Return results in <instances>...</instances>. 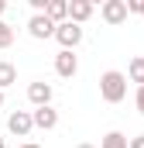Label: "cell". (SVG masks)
Returning <instances> with one entry per match:
<instances>
[{
	"mask_svg": "<svg viewBox=\"0 0 144 148\" xmlns=\"http://www.w3.org/2000/svg\"><path fill=\"white\" fill-rule=\"evenodd\" d=\"M100 97L107 103H120L127 97V76L117 73V69H107V73L100 76Z\"/></svg>",
	"mask_w": 144,
	"mask_h": 148,
	"instance_id": "1",
	"label": "cell"
},
{
	"mask_svg": "<svg viewBox=\"0 0 144 148\" xmlns=\"http://www.w3.org/2000/svg\"><path fill=\"white\" fill-rule=\"evenodd\" d=\"M55 31H58V24H55L48 14H31V17H28V35L38 38V41H45V38H55Z\"/></svg>",
	"mask_w": 144,
	"mask_h": 148,
	"instance_id": "2",
	"label": "cell"
},
{
	"mask_svg": "<svg viewBox=\"0 0 144 148\" xmlns=\"http://www.w3.org/2000/svg\"><path fill=\"white\" fill-rule=\"evenodd\" d=\"M7 131L17 134V138H28V134L35 131V114L31 110H14L7 117Z\"/></svg>",
	"mask_w": 144,
	"mask_h": 148,
	"instance_id": "3",
	"label": "cell"
},
{
	"mask_svg": "<svg viewBox=\"0 0 144 148\" xmlns=\"http://www.w3.org/2000/svg\"><path fill=\"white\" fill-rule=\"evenodd\" d=\"M55 41L62 45V52H75V45L82 41V28H79V24H72V21H65V24H58Z\"/></svg>",
	"mask_w": 144,
	"mask_h": 148,
	"instance_id": "4",
	"label": "cell"
},
{
	"mask_svg": "<svg viewBox=\"0 0 144 148\" xmlns=\"http://www.w3.org/2000/svg\"><path fill=\"white\" fill-rule=\"evenodd\" d=\"M127 14H130V10H127V0H107V3L100 7V17L107 21L110 28L124 24V21H127Z\"/></svg>",
	"mask_w": 144,
	"mask_h": 148,
	"instance_id": "5",
	"label": "cell"
},
{
	"mask_svg": "<svg viewBox=\"0 0 144 148\" xmlns=\"http://www.w3.org/2000/svg\"><path fill=\"white\" fill-rule=\"evenodd\" d=\"M28 100L38 107H52V83H45V79H38V83H31L28 86Z\"/></svg>",
	"mask_w": 144,
	"mask_h": 148,
	"instance_id": "6",
	"label": "cell"
},
{
	"mask_svg": "<svg viewBox=\"0 0 144 148\" xmlns=\"http://www.w3.org/2000/svg\"><path fill=\"white\" fill-rule=\"evenodd\" d=\"M55 73L62 76V79H72V76L79 73V59H75V52H58V55H55Z\"/></svg>",
	"mask_w": 144,
	"mask_h": 148,
	"instance_id": "7",
	"label": "cell"
},
{
	"mask_svg": "<svg viewBox=\"0 0 144 148\" xmlns=\"http://www.w3.org/2000/svg\"><path fill=\"white\" fill-rule=\"evenodd\" d=\"M93 10H96V7H93L89 0H72V3H69V21L82 28V24H86V21L93 17Z\"/></svg>",
	"mask_w": 144,
	"mask_h": 148,
	"instance_id": "8",
	"label": "cell"
},
{
	"mask_svg": "<svg viewBox=\"0 0 144 148\" xmlns=\"http://www.w3.org/2000/svg\"><path fill=\"white\" fill-rule=\"evenodd\" d=\"M35 114V127H41V131H52L55 124H58V110L55 107H38V110H31Z\"/></svg>",
	"mask_w": 144,
	"mask_h": 148,
	"instance_id": "9",
	"label": "cell"
},
{
	"mask_svg": "<svg viewBox=\"0 0 144 148\" xmlns=\"http://www.w3.org/2000/svg\"><path fill=\"white\" fill-rule=\"evenodd\" d=\"M45 14H48L55 24H65V21H69V0H52Z\"/></svg>",
	"mask_w": 144,
	"mask_h": 148,
	"instance_id": "10",
	"label": "cell"
},
{
	"mask_svg": "<svg viewBox=\"0 0 144 148\" xmlns=\"http://www.w3.org/2000/svg\"><path fill=\"white\" fill-rule=\"evenodd\" d=\"M127 83L144 86V55H134V59H130V66H127Z\"/></svg>",
	"mask_w": 144,
	"mask_h": 148,
	"instance_id": "11",
	"label": "cell"
},
{
	"mask_svg": "<svg viewBox=\"0 0 144 148\" xmlns=\"http://www.w3.org/2000/svg\"><path fill=\"white\" fill-rule=\"evenodd\" d=\"M14 83H17V66L7 62V59H0V90H7Z\"/></svg>",
	"mask_w": 144,
	"mask_h": 148,
	"instance_id": "12",
	"label": "cell"
},
{
	"mask_svg": "<svg viewBox=\"0 0 144 148\" xmlns=\"http://www.w3.org/2000/svg\"><path fill=\"white\" fill-rule=\"evenodd\" d=\"M100 148H130V138H124L120 131H110V134H103Z\"/></svg>",
	"mask_w": 144,
	"mask_h": 148,
	"instance_id": "13",
	"label": "cell"
},
{
	"mask_svg": "<svg viewBox=\"0 0 144 148\" xmlns=\"http://www.w3.org/2000/svg\"><path fill=\"white\" fill-rule=\"evenodd\" d=\"M10 45H14V28L0 17V48H10Z\"/></svg>",
	"mask_w": 144,
	"mask_h": 148,
	"instance_id": "14",
	"label": "cell"
},
{
	"mask_svg": "<svg viewBox=\"0 0 144 148\" xmlns=\"http://www.w3.org/2000/svg\"><path fill=\"white\" fill-rule=\"evenodd\" d=\"M134 107H137V114L144 117V86H137V93H134Z\"/></svg>",
	"mask_w": 144,
	"mask_h": 148,
	"instance_id": "15",
	"label": "cell"
},
{
	"mask_svg": "<svg viewBox=\"0 0 144 148\" xmlns=\"http://www.w3.org/2000/svg\"><path fill=\"white\" fill-rule=\"evenodd\" d=\"M127 10L130 14H144V0H127Z\"/></svg>",
	"mask_w": 144,
	"mask_h": 148,
	"instance_id": "16",
	"label": "cell"
},
{
	"mask_svg": "<svg viewBox=\"0 0 144 148\" xmlns=\"http://www.w3.org/2000/svg\"><path fill=\"white\" fill-rule=\"evenodd\" d=\"M130 148H144V134H134L130 138Z\"/></svg>",
	"mask_w": 144,
	"mask_h": 148,
	"instance_id": "17",
	"label": "cell"
},
{
	"mask_svg": "<svg viewBox=\"0 0 144 148\" xmlns=\"http://www.w3.org/2000/svg\"><path fill=\"white\" fill-rule=\"evenodd\" d=\"M75 148H96V145H89V141H79V145H75Z\"/></svg>",
	"mask_w": 144,
	"mask_h": 148,
	"instance_id": "18",
	"label": "cell"
},
{
	"mask_svg": "<svg viewBox=\"0 0 144 148\" xmlns=\"http://www.w3.org/2000/svg\"><path fill=\"white\" fill-rule=\"evenodd\" d=\"M17 148H41V145H35V141H28V145H17Z\"/></svg>",
	"mask_w": 144,
	"mask_h": 148,
	"instance_id": "19",
	"label": "cell"
},
{
	"mask_svg": "<svg viewBox=\"0 0 144 148\" xmlns=\"http://www.w3.org/2000/svg\"><path fill=\"white\" fill-rule=\"evenodd\" d=\"M3 10H7V3H3V0H0V14H3Z\"/></svg>",
	"mask_w": 144,
	"mask_h": 148,
	"instance_id": "20",
	"label": "cell"
},
{
	"mask_svg": "<svg viewBox=\"0 0 144 148\" xmlns=\"http://www.w3.org/2000/svg\"><path fill=\"white\" fill-rule=\"evenodd\" d=\"M0 107H3V90H0Z\"/></svg>",
	"mask_w": 144,
	"mask_h": 148,
	"instance_id": "21",
	"label": "cell"
},
{
	"mask_svg": "<svg viewBox=\"0 0 144 148\" xmlns=\"http://www.w3.org/2000/svg\"><path fill=\"white\" fill-rule=\"evenodd\" d=\"M0 148H7V145H3V138H0Z\"/></svg>",
	"mask_w": 144,
	"mask_h": 148,
	"instance_id": "22",
	"label": "cell"
}]
</instances>
